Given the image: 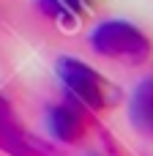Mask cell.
I'll return each mask as SVG.
<instances>
[{
    "mask_svg": "<svg viewBox=\"0 0 153 156\" xmlns=\"http://www.w3.org/2000/svg\"><path fill=\"white\" fill-rule=\"evenodd\" d=\"M90 47L96 55L123 66H145L153 58L151 36L129 19H101L90 30Z\"/></svg>",
    "mask_w": 153,
    "mask_h": 156,
    "instance_id": "obj_1",
    "label": "cell"
},
{
    "mask_svg": "<svg viewBox=\"0 0 153 156\" xmlns=\"http://www.w3.org/2000/svg\"><path fill=\"white\" fill-rule=\"evenodd\" d=\"M55 74H57V80H60V85L66 90V99L74 101V104H79L88 112L107 110L115 101V96H118L115 88H112V82H107L93 66H88L79 58H71V55L57 58Z\"/></svg>",
    "mask_w": 153,
    "mask_h": 156,
    "instance_id": "obj_2",
    "label": "cell"
},
{
    "mask_svg": "<svg viewBox=\"0 0 153 156\" xmlns=\"http://www.w3.org/2000/svg\"><path fill=\"white\" fill-rule=\"evenodd\" d=\"M0 151L8 156H60L47 140L27 132L11 101L0 93Z\"/></svg>",
    "mask_w": 153,
    "mask_h": 156,
    "instance_id": "obj_3",
    "label": "cell"
},
{
    "mask_svg": "<svg viewBox=\"0 0 153 156\" xmlns=\"http://www.w3.org/2000/svg\"><path fill=\"white\" fill-rule=\"evenodd\" d=\"M44 121H47L49 134L57 143H66V145L82 143L85 134H88V123H90L88 110H82L79 104H74L68 99L66 101H57V104H49Z\"/></svg>",
    "mask_w": 153,
    "mask_h": 156,
    "instance_id": "obj_4",
    "label": "cell"
},
{
    "mask_svg": "<svg viewBox=\"0 0 153 156\" xmlns=\"http://www.w3.org/2000/svg\"><path fill=\"white\" fill-rule=\"evenodd\" d=\"M129 121L142 137L153 140V74L134 85L129 96Z\"/></svg>",
    "mask_w": 153,
    "mask_h": 156,
    "instance_id": "obj_5",
    "label": "cell"
},
{
    "mask_svg": "<svg viewBox=\"0 0 153 156\" xmlns=\"http://www.w3.org/2000/svg\"><path fill=\"white\" fill-rule=\"evenodd\" d=\"M36 8L60 27H77L90 11V0H36Z\"/></svg>",
    "mask_w": 153,
    "mask_h": 156,
    "instance_id": "obj_6",
    "label": "cell"
},
{
    "mask_svg": "<svg viewBox=\"0 0 153 156\" xmlns=\"http://www.w3.org/2000/svg\"><path fill=\"white\" fill-rule=\"evenodd\" d=\"M88 156H96V154H88Z\"/></svg>",
    "mask_w": 153,
    "mask_h": 156,
    "instance_id": "obj_7",
    "label": "cell"
}]
</instances>
